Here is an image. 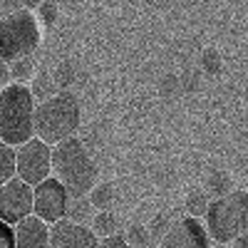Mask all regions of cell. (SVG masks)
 <instances>
[{"mask_svg": "<svg viewBox=\"0 0 248 248\" xmlns=\"http://www.w3.org/2000/svg\"><path fill=\"white\" fill-rule=\"evenodd\" d=\"M35 94L28 85H13L0 90V139L10 147H23L35 137Z\"/></svg>", "mask_w": 248, "mask_h": 248, "instance_id": "1", "label": "cell"}, {"mask_svg": "<svg viewBox=\"0 0 248 248\" xmlns=\"http://www.w3.org/2000/svg\"><path fill=\"white\" fill-rule=\"evenodd\" d=\"M147 229H149V233H152V241H161L164 236L169 233L171 223H169V218L164 216V214H159V216H154V218H152V223L147 226Z\"/></svg>", "mask_w": 248, "mask_h": 248, "instance_id": "19", "label": "cell"}, {"mask_svg": "<svg viewBox=\"0 0 248 248\" xmlns=\"http://www.w3.org/2000/svg\"><path fill=\"white\" fill-rule=\"evenodd\" d=\"M124 238H127L129 248H152L154 241H152V233L147 226H139V223H132L127 233H124Z\"/></svg>", "mask_w": 248, "mask_h": 248, "instance_id": "15", "label": "cell"}, {"mask_svg": "<svg viewBox=\"0 0 248 248\" xmlns=\"http://www.w3.org/2000/svg\"><path fill=\"white\" fill-rule=\"evenodd\" d=\"M17 176V147L3 144L0 147V184H8Z\"/></svg>", "mask_w": 248, "mask_h": 248, "instance_id": "12", "label": "cell"}, {"mask_svg": "<svg viewBox=\"0 0 248 248\" xmlns=\"http://www.w3.org/2000/svg\"><path fill=\"white\" fill-rule=\"evenodd\" d=\"M99 248H129L127 238L124 236H107V238H99Z\"/></svg>", "mask_w": 248, "mask_h": 248, "instance_id": "21", "label": "cell"}, {"mask_svg": "<svg viewBox=\"0 0 248 248\" xmlns=\"http://www.w3.org/2000/svg\"><path fill=\"white\" fill-rule=\"evenodd\" d=\"M8 65H10L13 79L20 82V85H25L28 79L35 77V62H32V57H17V60L8 62Z\"/></svg>", "mask_w": 248, "mask_h": 248, "instance_id": "16", "label": "cell"}, {"mask_svg": "<svg viewBox=\"0 0 248 248\" xmlns=\"http://www.w3.org/2000/svg\"><path fill=\"white\" fill-rule=\"evenodd\" d=\"M209 206H211V201L203 191H191L186 196V209H189V216H194V218H201L209 214Z\"/></svg>", "mask_w": 248, "mask_h": 248, "instance_id": "17", "label": "cell"}, {"mask_svg": "<svg viewBox=\"0 0 248 248\" xmlns=\"http://www.w3.org/2000/svg\"><path fill=\"white\" fill-rule=\"evenodd\" d=\"M92 231L99 236V238H107V236H117V218L112 211H97L94 218H92Z\"/></svg>", "mask_w": 248, "mask_h": 248, "instance_id": "14", "label": "cell"}, {"mask_svg": "<svg viewBox=\"0 0 248 248\" xmlns=\"http://www.w3.org/2000/svg\"><path fill=\"white\" fill-rule=\"evenodd\" d=\"M206 191L209 194H214V199H218V196H226V194H231L233 189H231V179L226 176L223 171H218V174H211L209 176V184H206Z\"/></svg>", "mask_w": 248, "mask_h": 248, "instance_id": "18", "label": "cell"}, {"mask_svg": "<svg viewBox=\"0 0 248 248\" xmlns=\"http://www.w3.org/2000/svg\"><path fill=\"white\" fill-rule=\"evenodd\" d=\"M50 226L40 216H28L23 218L15 231H17V248H50Z\"/></svg>", "mask_w": 248, "mask_h": 248, "instance_id": "11", "label": "cell"}, {"mask_svg": "<svg viewBox=\"0 0 248 248\" xmlns=\"http://www.w3.org/2000/svg\"><path fill=\"white\" fill-rule=\"evenodd\" d=\"M79 119H82V109H79L77 97L67 90L55 92L37 105L35 137H40L43 141L55 147V144H62V141L77 137Z\"/></svg>", "mask_w": 248, "mask_h": 248, "instance_id": "3", "label": "cell"}, {"mask_svg": "<svg viewBox=\"0 0 248 248\" xmlns=\"http://www.w3.org/2000/svg\"><path fill=\"white\" fill-rule=\"evenodd\" d=\"M35 214V186L20 176L0 186V218L17 226L23 218Z\"/></svg>", "mask_w": 248, "mask_h": 248, "instance_id": "7", "label": "cell"}, {"mask_svg": "<svg viewBox=\"0 0 248 248\" xmlns=\"http://www.w3.org/2000/svg\"><path fill=\"white\" fill-rule=\"evenodd\" d=\"M203 218L211 241L233 243L241 233H248V191L233 189L231 194L214 199Z\"/></svg>", "mask_w": 248, "mask_h": 248, "instance_id": "4", "label": "cell"}, {"mask_svg": "<svg viewBox=\"0 0 248 248\" xmlns=\"http://www.w3.org/2000/svg\"><path fill=\"white\" fill-rule=\"evenodd\" d=\"M70 201L72 196L67 191V186L57 176H50L35 186V216H40L47 223H57L62 218H67Z\"/></svg>", "mask_w": 248, "mask_h": 248, "instance_id": "8", "label": "cell"}, {"mask_svg": "<svg viewBox=\"0 0 248 248\" xmlns=\"http://www.w3.org/2000/svg\"><path fill=\"white\" fill-rule=\"evenodd\" d=\"M17 176L37 186L52 176V144L32 137L23 147H17Z\"/></svg>", "mask_w": 248, "mask_h": 248, "instance_id": "6", "label": "cell"}, {"mask_svg": "<svg viewBox=\"0 0 248 248\" xmlns=\"http://www.w3.org/2000/svg\"><path fill=\"white\" fill-rule=\"evenodd\" d=\"M211 248H231V246H226V243H218V246H211Z\"/></svg>", "mask_w": 248, "mask_h": 248, "instance_id": "26", "label": "cell"}, {"mask_svg": "<svg viewBox=\"0 0 248 248\" xmlns=\"http://www.w3.org/2000/svg\"><path fill=\"white\" fill-rule=\"evenodd\" d=\"M23 0H0V8H3V15H13L17 10H23Z\"/></svg>", "mask_w": 248, "mask_h": 248, "instance_id": "22", "label": "cell"}, {"mask_svg": "<svg viewBox=\"0 0 248 248\" xmlns=\"http://www.w3.org/2000/svg\"><path fill=\"white\" fill-rule=\"evenodd\" d=\"M13 72H10V65L8 62H3V65H0V85L3 87H8V85H13Z\"/></svg>", "mask_w": 248, "mask_h": 248, "instance_id": "23", "label": "cell"}, {"mask_svg": "<svg viewBox=\"0 0 248 248\" xmlns=\"http://www.w3.org/2000/svg\"><path fill=\"white\" fill-rule=\"evenodd\" d=\"M52 176L67 186L72 199L90 196L97 186V164L79 137L52 147Z\"/></svg>", "mask_w": 248, "mask_h": 248, "instance_id": "2", "label": "cell"}, {"mask_svg": "<svg viewBox=\"0 0 248 248\" xmlns=\"http://www.w3.org/2000/svg\"><path fill=\"white\" fill-rule=\"evenodd\" d=\"M43 43V28L32 10L23 8L13 15H5L0 23V57L13 62L17 57H30Z\"/></svg>", "mask_w": 248, "mask_h": 248, "instance_id": "5", "label": "cell"}, {"mask_svg": "<svg viewBox=\"0 0 248 248\" xmlns=\"http://www.w3.org/2000/svg\"><path fill=\"white\" fill-rule=\"evenodd\" d=\"M231 248H248V233H241L233 243H229Z\"/></svg>", "mask_w": 248, "mask_h": 248, "instance_id": "24", "label": "cell"}, {"mask_svg": "<svg viewBox=\"0 0 248 248\" xmlns=\"http://www.w3.org/2000/svg\"><path fill=\"white\" fill-rule=\"evenodd\" d=\"M50 248H99V236L92 226L62 218L50 226Z\"/></svg>", "mask_w": 248, "mask_h": 248, "instance_id": "10", "label": "cell"}, {"mask_svg": "<svg viewBox=\"0 0 248 248\" xmlns=\"http://www.w3.org/2000/svg\"><path fill=\"white\" fill-rule=\"evenodd\" d=\"M0 248H17V231H15L13 223L3 221V246Z\"/></svg>", "mask_w": 248, "mask_h": 248, "instance_id": "20", "label": "cell"}, {"mask_svg": "<svg viewBox=\"0 0 248 248\" xmlns=\"http://www.w3.org/2000/svg\"><path fill=\"white\" fill-rule=\"evenodd\" d=\"M159 248H211V236L206 223L194 216H184L171 223L169 233L159 241Z\"/></svg>", "mask_w": 248, "mask_h": 248, "instance_id": "9", "label": "cell"}, {"mask_svg": "<svg viewBox=\"0 0 248 248\" xmlns=\"http://www.w3.org/2000/svg\"><path fill=\"white\" fill-rule=\"evenodd\" d=\"M90 201L97 211H112V206L117 201V191L112 184H97L90 191Z\"/></svg>", "mask_w": 248, "mask_h": 248, "instance_id": "13", "label": "cell"}, {"mask_svg": "<svg viewBox=\"0 0 248 248\" xmlns=\"http://www.w3.org/2000/svg\"><path fill=\"white\" fill-rule=\"evenodd\" d=\"M23 3H25V8H28V10H30V8H35V5H37V3H40V0H23Z\"/></svg>", "mask_w": 248, "mask_h": 248, "instance_id": "25", "label": "cell"}]
</instances>
